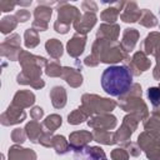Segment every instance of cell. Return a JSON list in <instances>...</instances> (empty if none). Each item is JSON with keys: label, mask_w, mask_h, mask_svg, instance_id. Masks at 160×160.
I'll use <instances>...</instances> for the list:
<instances>
[{"label": "cell", "mask_w": 160, "mask_h": 160, "mask_svg": "<svg viewBox=\"0 0 160 160\" xmlns=\"http://www.w3.org/2000/svg\"><path fill=\"white\" fill-rule=\"evenodd\" d=\"M148 98L154 106L160 105V89L159 88H150L148 90Z\"/></svg>", "instance_id": "obj_2"}, {"label": "cell", "mask_w": 160, "mask_h": 160, "mask_svg": "<svg viewBox=\"0 0 160 160\" xmlns=\"http://www.w3.org/2000/svg\"><path fill=\"white\" fill-rule=\"evenodd\" d=\"M132 85V75L126 66L114 65L104 70L101 75V86L111 96L126 94Z\"/></svg>", "instance_id": "obj_1"}, {"label": "cell", "mask_w": 160, "mask_h": 160, "mask_svg": "<svg viewBox=\"0 0 160 160\" xmlns=\"http://www.w3.org/2000/svg\"><path fill=\"white\" fill-rule=\"evenodd\" d=\"M159 14H160V9H159Z\"/></svg>", "instance_id": "obj_3"}]
</instances>
